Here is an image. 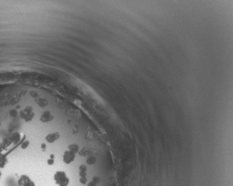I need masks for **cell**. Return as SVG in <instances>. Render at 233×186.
I'll use <instances>...</instances> for the list:
<instances>
[{
  "label": "cell",
  "instance_id": "1",
  "mask_svg": "<svg viewBox=\"0 0 233 186\" xmlns=\"http://www.w3.org/2000/svg\"><path fill=\"white\" fill-rule=\"evenodd\" d=\"M53 180L58 186H68L69 179L64 171H57L53 175Z\"/></svg>",
  "mask_w": 233,
  "mask_h": 186
},
{
  "label": "cell",
  "instance_id": "2",
  "mask_svg": "<svg viewBox=\"0 0 233 186\" xmlns=\"http://www.w3.org/2000/svg\"><path fill=\"white\" fill-rule=\"evenodd\" d=\"M18 186H35V183L27 174H21L18 180Z\"/></svg>",
  "mask_w": 233,
  "mask_h": 186
},
{
  "label": "cell",
  "instance_id": "3",
  "mask_svg": "<svg viewBox=\"0 0 233 186\" xmlns=\"http://www.w3.org/2000/svg\"><path fill=\"white\" fill-rule=\"evenodd\" d=\"M75 160V154L74 153L71 152L70 151L67 150L64 152L63 154V162L67 165L71 164Z\"/></svg>",
  "mask_w": 233,
  "mask_h": 186
},
{
  "label": "cell",
  "instance_id": "4",
  "mask_svg": "<svg viewBox=\"0 0 233 186\" xmlns=\"http://www.w3.org/2000/svg\"><path fill=\"white\" fill-rule=\"evenodd\" d=\"M19 116H20V117H21V119H23V120L27 123L31 122V121L33 120L34 117H35V114H34L33 112L31 113H27L24 112V109H21V110L19 111Z\"/></svg>",
  "mask_w": 233,
  "mask_h": 186
},
{
  "label": "cell",
  "instance_id": "5",
  "mask_svg": "<svg viewBox=\"0 0 233 186\" xmlns=\"http://www.w3.org/2000/svg\"><path fill=\"white\" fill-rule=\"evenodd\" d=\"M53 119H54V116L51 114V112H50V111L46 110L44 111V112L42 114V115H41L40 121L42 123H44V124H46V123L51 122Z\"/></svg>",
  "mask_w": 233,
  "mask_h": 186
},
{
  "label": "cell",
  "instance_id": "6",
  "mask_svg": "<svg viewBox=\"0 0 233 186\" xmlns=\"http://www.w3.org/2000/svg\"><path fill=\"white\" fill-rule=\"evenodd\" d=\"M60 137H61V135L58 132H53V133L48 134L45 137V140L48 143H53L57 141L60 138Z\"/></svg>",
  "mask_w": 233,
  "mask_h": 186
},
{
  "label": "cell",
  "instance_id": "7",
  "mask_svg": "<svg viewBox=\"0 0 233 186\" xmlns=\"http://www.w3.org/2000/svg\"><path fill=\"white\" fill-rule=\"evenodd\" d=\"M35 103H37V105L42 109L48 106V103H49V102H48V101L46 98H41V97H38L37 98H35Z\"/></svg>",
  "mask_w": 233,
  "mask_h": 186
},
{
  "label": "cell",
  "instance_id": "8",
  "mask_svg": "<svg viewBox=\"0 0 233 186\" xmlns=\"http://www.w3.org/2000/svg\"><path fill=\"white\" fill-rule=\"evenodd\" d=\"M10 139H11V141L13 144L14 145L17 144V143H19V141H20L21 139V134L18 132H13V133L11 135V136H10Z\"/></svg>",
  "mask_w": 233,
  "mask_h": 186
},
{
  "label": "cell",
  "instance_id": "9",
  "mask_svg": "<svg viewBox=\"0 0 233 186\" xmlns=\"http://www.w3.org/2000/svg\"><path fill=\"white\" fill-rule=\"evenodd\" d=\"M11 144H13V143H12L10 137H5L3 140H2V142L0 143V145H1V146H2V149L3 150L6 149L7 148L9 147V146H10Z\"/></svg>",
  "mask_w": 233,
  "mask_h": 186
},
{
  "label": "cell",
  "instance_id": "10",
  "mask_svg": "<svg viewBox=\"0 0 233 186\" xmlns=\"http://www.w3.org/2000/svg\"><path fill=\"white\" fill-rule=\"evenodd\" d=\"M8 162V160L6 156L2 153L0 154V169H4Z\"/></svg>",
  "mask_w": 233,
  "mask_h": 186
},
{
  "label": "cell",
  "instance_id": "11",
  "mask_svg": "<svg viewBox=\"0 0 233 186\" xmlns=\"http://www.w3.org/2000/svg\"><path fill=\"white\" fill-rule=\"evenodd\" d=\"M68 149H69V151H70L71 152L76 154L78 153L79 150H80V148H79L78 145L75 144V143H72V144L68 146Z\"/></svg>",
  "mask_w": 233,
  "mask_h": 186
},
{
  "label": "cell",
  "instance_id": "12",
  "mask_svg": "<svg viewBox=\"0 0 233 186\" xmlns=\"http://www.w3.org/2000/svg\"><path fill=\"white\" fill-rule=\"evenodd\" d=\"M86 171H87V167L85 165L82 164L79 166V176H80V177L86 176Z\"/></svg>",
  "mask_w": 233,
  "mask_h": 186
},
{
  "label": "cell",
  "instance_id": "13",
  "mask_svg": "<svg viewBox=\"0 0 233 186\" xmlns=\"http://www.w3.org/2000/svg\"><path fill=\"white\" fill-rule=\"evenodd\" d=\"M96 161H97V160H96L95 157H94V156H89V157L86 158V162L88 165H94V164L96 162Z\"/></svg>",
  "mask_w": 233,
  "mask_h": 186
},
{
  "label": "cell",
  "instance_id": "14",
  "mask_svg": "<svg viewBox=\"0 0 233 186\" xmlns=\"http://www.w3.org/2000/svg\"><path fill=\"white\" fill-rule=\"evenodd\" d=\"M99 182L100 179L98 177H97V176H94V177H93L92 180L87 184V186H97Z\"/></svg>",
  "mask_w": 233,
  "mask_h": 186
},
{
  "label": "cell",
  "instance_id": "15",
  "mask_svg": "<svg viewBox=\"0 0 233 186\" xmlns=\"http://www.w3.org/2000/svg\"><path fill=\"white\" fill-rule=\"evenodd\" d=\"M78 154L80 156H81V157H86V156H87L89 154V150L87 149L86 148H83L82 149L79 150Z\"/></svg>",
  "mask_w": 233,
  "mask_h": 186
},
{
  "label": "cell",
  "instance_id": "16",
  "mask_svg": "<svg viewBox=\"0 0 233 186\" xmlns=\"http://www.w3.org/2000/svg\"><path fill=\"white\" fill-rule=\"evenodd\" d=\"M46 163L48 165H53L55 163V155L53 154H51L50 155V157L48 158L46 160Z\"/></svg>",
  "mask_w": 233,
  "mask_h": 186
},
{
  "label": "cell",
  "instance_id": "17",
  "mask_svg": "<svg viewBox=\"0 0 233 186\" xmlns=\"http://www.w3.org/2000/svg\"><path fill=\"white\" fill-rule=\"evenodd\" d=\"M29 145H30V141H29L28 140H24V141L21 143V144L20 145V148H21V149L25 150L28 148Z\"/></svg>",
  "mask_w": 233,
  "mask_h": 186
},
{
  "label": "cell",
  "instance_id": "18",
  "mask_svg": "<svg viewBox=\"0 0 233 186\" xmlns=\"http://www.w3.org/2000/svg\"><path fill=\"white\" fill-rule=\"evenodd\" d=\"M8 114H9V115L11 117H17V115H19V112H18V111L16 110V109H12L9 111Z\"/></svg>",
  "mask_w": 233,
  "mask_h": 186
},
{
  "label": "cell",
  "instance_id": "19",
  "mask_svg": "<svg viewBox=\"0 0 233 186\" xmlns=\"http://www.w3.org/2000/svg\"><path fill=\"white\" fill-rule=\"evenodd\" d=\"M23 109H24V112L27 113H31V112H33V108L31 106H25V107H24Z\"/></svg>",
  "mask_w": 233,
  "mask_h": 186
},
{
  "label": "cell",
  "instance_id": "20",
  "mask_svg": "<svg viewBox=\"0 0 233 186\" xmlns=\"http://www.w3.org/2000/svg\"><path fill=\"white\" fill-rule=\"evenodd\" d=\"M79 182H80V184L86 185L87 184V182H88V180H87L86 176H83V177H80V179H79Z\"/></svg>",
  "mask_w": 233,
  "mask_h": 186
},
{
  "label": "cell",
  "instance_id": "21",
  "mask_svg": "<svg viewBox=\"0 0 233 186\" xmlns=\"http://www.w3.org/2000/svg\"><path fill=\"white\" fill-rule=\"evenodd\" d=\"M30 95H31V96L32 97V98H35V99L38 97V92H35V91H31V92H30Z\"/></svg>",
  "mask_w": 233,
  "mask_h": 186
},
{
  "label": "cell",
  "instance_id": "22",
  "mask_svg": "<svg viewBox=\"0 0 233 186\" xmlns=\"http://www.w3.org/2000/svg\"><path fill=\"white\" fill-rule=\"evenodd\" d=\"M41 148H42V150H45L46 148V145L45 144V143H42V145H41Z\"/></svg>",
  "mask_w": 233,
  "mask_h": 186
},
{
  "label": "cell",
  "instance_id": "23",
  "mask_svg": "<svg viewBox=\"0 0 233 186\" xmlns=\"http://www.w3.org/2000/svg\"><path fill=\"white\" fill-rule=\"evenodd\" d=\"M2 151H3V149H2V146H1V145H0V154H1V153H2Z\"/></svg>",
  "mask_w": 233,
  "mask_h": 186
},
{
  "label": "cell",
  "instance_id": "24",
  "mask_svg": "<svg viewBox=\"0 0 233 186\" xmlns=\"http://www.w3.org/2000/svg\"><path fill=\"white\" fill-rule=\"evenodd\" d=\"M1 177H2V171H0V179H1Z\"/></svg>",
  "mask_w": 233,
  "mask_h": 186
},
{
  "label": "cell",
  "instance_id": "25",
  "mask_svg": "<svg viewBox=\"0 0 233 186\" xmlns=\"http://www.w3.org/2000/svg\"><path fill=\"white\" fill-rule=\"evenodd\" d=\"M1 125H2V122H1V120H0V126H1Z\"/></svg>",
  "mask_w": 233,
  "mask_h": 186
}]
</instances>
